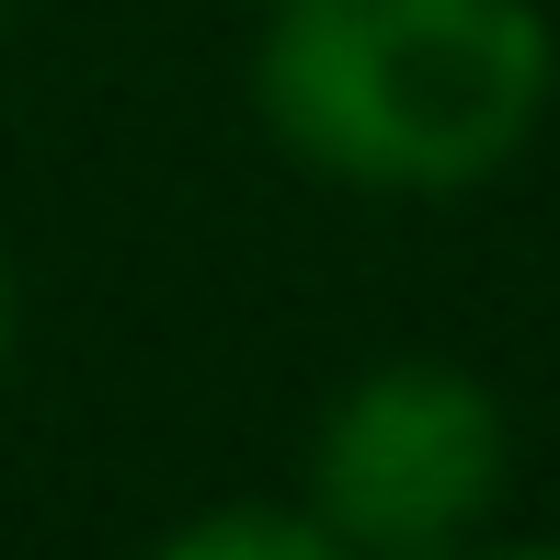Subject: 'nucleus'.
Masks as SVG:
<instances>
[{
  "instance_id": "1",
  "label": "nucleus",
  "mask_w": 560,
  "mask_h": 560,
  "mask_svg": "<svg viewBox=\"0 0 560 560\" xmlns=\"http://www.w3.org/2000/svg\"><path fill=\"white\" fill-rule=\"evenodd\" d=\"M560 35L538 0H275L252 104L275 149L366 195H457L549 115Z\"/></svg>"
},
{
  "instance_id": "2",
  "label": "nucleus",
  "mask_w": 560,
  "mask_h": 560,
  "mask_svg": "<svg viewBox=\"0 0 560 560\" xmlns=\"http://www.w3.org/2000/svg\"><path fill=\"white\" fill-rule=\"evenodd\" d=\"M515 435H503L492 377L446 354H389L332 400L310 446V515L354 560H446L503 503Z\"/></svg>"
},
{
  "instance_id": "3",
  "label": "nucleus",
  "mask_w": 560,
  "mask_h": 560,
  "mask_svg": "<svg viewBox=\"0 0 560 560\" xmlns=\"http://www.w3.org/2000/svg\"><path fill=\"white\" fill-rule=\"evenodd\" d=\"M149 560H354L320 515H264V503H241V515H195L184 538H161Z\"/></svg>"
},
{
  "instance_id": "4",
  "label": "nucleus",
  "mask_w": 560,
  "mask_h": 560,
  "mask_svg": "<svg viewBox=\"0 0 560 560\" xmlns=\"http://www.w3.org/2000/svg\"><path fill=\"white\" fill-rule=\"evenodd\" d=\"M457 560V549H446ZM469 560H560V538H526V549H469Z\"/></svg>"
},
{
  "instance_id": "5",
  "label": "nucleus",
  "mask_w": 560,
  "mask_h": 560,
  "mask_svg": "<svg viewBox=\"0 0 560 560\" xmlns=\"http://www.w3.org/2000/svg\"><path fill=\"white\" fill-rule=\"evenodd\" d=\"M0 366H12V275H0Z\"/></svg>"
},
{
  "instance_id": "6",
  "label": "nucleus",
  "mask_w": 560,
  "mask_h": 560,
  "mask_svg": "<svg viewBox=\"0 0 560 560\" xmlns=\"http://www.w3.org/2000/svg\"><path fill=\"white\" fill-rule=\"evenodd\" d=\"M0 23H12V0H0Z\"/></svg>"
}]
</instances>
